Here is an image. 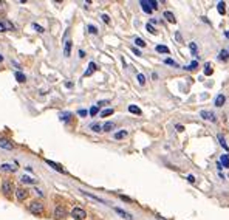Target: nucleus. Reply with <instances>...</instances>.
I'll return each mask as SVG.
<instances>
[{
  "instance_id": "f257e3e1",
  "label": "nucleus",
  "mask_w": 229,
  "mask_h": 220,
  "mask_svg": "<svg viewBox=\"0 0 229 220\" xmlns=\"http://www.w3.org/2000/svg\"><path fill=\"white\" fill-rule=\"evenodd\" d=\"M28 209H30L31 214L40 215V214H43V203L42 201H39V200H34V201H31V203L28 205Z\"/></svg>"
},
{
  "instance_id": "f03ea898",
  "label": "nucleus",
  "mask_w": 229,
  "mask_h": 220,
  "mask_svg": "<svg viewBox=\"0 0 229 220\" xmlns=\"http://www.w3.org/2000/svg\"><path fill=\"white\" fill-rule=\"evenodd\" d=\"M70 215L74 220H85V219H87V212H85V209L79 208V206H76V208L71 209V214Z\"/></svg>"
},
{
  "instance_id": "7ed1b4c3",
  "label": "nucleus",
  "mask_w": 229,
  "mask_h": 220,
  "mask_svg": "<svg viewBox=\"0 0 229 220\" xmlns=\"http://www.w3.org/2000/svg\"><path fill=\"white\" fill-rule=\"evenodd\" d=\"M200 116L206 121H210V123H217V116H215L214 112H209V110H201L200 112Z\"/></svg>"
},
{
  "instance_id": "20e7f679",
  "label": "nucleus",
  "mask_w": 229,
  "mask_h": 220,
  "mask_svg": "<svg viewBox=\"0 0 229 220\" xmlns=\"http://www.w3.org/2000/svg\"><path fill=\"white\" fill-rule=\"evenodd\" d=\"M12 189H14V185H12L11 181L5 180V181L2 183V192H3V194H5V195H10Z\"/></svg>"
},
{
  "instance_id": "39448f33",
  "label": "nucleus",
  "mask_w": 229,
  "mask_h": 220,
  "mask_svg": "<svg viewBox=\"0 0 229 220\" xmlns=\"http://www.w3.org/2000/svg\"><path fill=\"white\" fill-rule=\"evenodd\" d=\"M45 163H47L48 166H51L54 170H57V172H61V174H67V170L62 168L61 164H57V163H54V161H51V160H45Z\"/></svg>"
},
{
  "instance_id": "423d86ee",
  "label": "nucleus",
  "mask_w": 229,
  "mask_h": 220,
  "mask_svg": "<svg viewBox=\"0 0 229 220\" xmlns=\"http://www.w3.org/2000/svg\"><path fill=\"white\" fill-rule=\"evenodd\" d=\"M0 147H2V149H6V150H12L14 149V144H12L10 140H6V138H0Z\"/></svg>"
},
{
  "instance_id": "0eeeda50",
  "label": "nucleus",
  "mask_w": 229,
  "mask_h": 220,
  "mask_svg": "<svg viewBox=\"0 0 229 220\" xmlns=\"http://www.w3.org/2000/svg\"><path fill=\"white\" fill-rule=\"evenodd\" d=\"M16 197L19 201H23L26 197H28V191L23 189V188H19V189H16Z\"/></svg>"
},
{
  "instance_id": "6e6552de",
  "label": "nucleus",
  "mask_w": 229,
  "mask_h": 220,
  "mask_svg": "<svg viewBox=\"0 0 229 220\" xmlns=\"http://www.w3.org/2000/svg\"><path fill=\"white\" fill-rule=\"evenodd\" d=\"M65 215H67V211H65L64 206H56V209H54V217H57V219H64Z\"/></svg>"
},
{
  "instance_id": "1a4fd4ad",
  "label": "nucleus",
  "mask_w": 229,
  "mask_h": 220,
  "mask_svg": "<svg viewBox=\"0 0 229 220\" xmlns=\"http://www.w3.org/2000/svg\"><path fill=\"white\" fill-rule=\"evenodd\" d=\"M115 211H116V212H118L122 219H125V220H133V215L129 214L127 211H124V209H121V208H115Z\"/></svg>"
},
{
  "instance_id": "9d476101",
  "label": "nucleus",
  "mask_w": 229,
  "mask_h": 220,
  "mask_svg": "<svg viewBox=\"0 0 229 220\" xmlns=\"http://www.w3.org/2000/svg\"><path fill=\"white\" fill-rule=\"evenodd\" d=\"M0 169L5 170V172H16V170H17V166H12V164H10V163H3L2 166H0Z\"/></svg>"
},
{
  "instance_id": "9b49d317",
  "label": "nucleus",
  "mask_w": 229,
  "mask_h": 220,
  "mask_svg": "<svg viewBox=\"0 0 229 220\" xmlns=\"http://www.w3.org/2000/svg\"><path fill=\"white\" fill-rule=\"evenodd\" d=\"M96 70H98V65L95 64V62H90V64H88V68H87V71L84 73V76H91Z\"/></svg>"
},
{
  "instance_id": "f8f14e48",
  "label": "nucleus",
  "mask_w": 229,
  "mask_h": 220,
  "mask_svg": "<svg viewBox=\"0 0 229 220\" xmlns=\"http://www.w3.org/2000/svg\"><path fill=\"white\" fill-rule=\"evenodd\" d=\"M224 102H226V96H224V95H217V98H215V106H217V107H223Z\"/></svg>"
},
{
  "instance_id": "ddd939ff",
  "label": "nucleus",
  "mask_w": 229,
  "mask_h": 220,
  "mask_svg": "<svg viewBox=\"0 0 229 220\" xmlns=\"http://www.w3.org/2000/svg\"><path fill=\"white\" fill-rule=\"evenodd\" d=\"M140 5H141V8H142V11H144V12H147V14H150V12H152V8H150V5H149L147 0H141Z\"/></svg>"
},
{
  "instance_id": "4468645a",
  "label": "nucleus",
  "mask_w": 229,
  "mask_h": 220,
  "mask_svg": "<svg viewBox=\"0 0 229 220\" xmlns=\"http://www.w3.org/2000/svg\"><path fill=\"white\" fill-rule=\"evenodd\" d=\"M71 45H73L71 40H67V42H65V47H64V56L65 57H68L71 54Z\"/></svg>"
},
{
  "instance_id": "2eb2a0df",
  "label": "nucleus",
  "mask_w": 229,
  "mask_h": 220,
  "mask_svg": "<svg viewBox=\"0 0 229 220\" xmlns=\"http://www.w3.org/2000/svg\"><path fill=\"white\" fill-rule=\"evenodd\" d=\"M164 19L169 20L170 23H177V19H175L173 12H170V11H164Z\"/></svg>"
},
{
  "instance_id": "dca6fc26",
  "label": "nucleus",
  "mask_w": 229,
  "mask_h": 220,
  "mask_svg": "<svg viewBox=\"0 0 229 220\" xmlns=\"http://www.w3.org/2000/svg\"><path fill=\"white\" fill-rule=\"evenodd\" d=\"M115 127H116L115 123H111V121H107V123L102 126V130H104V132H111V130H113Z\"/></svg>"
},
{
  "instance_id": "f3484780",
  "label": "nucleus",
  "mask_w": 229,
  "mask_h": 220,
  "mask_svg": "<svg viewBox=\"0 0 229 220\" xmlns=\"http://www.w3.org/2000/svg\"><path fill=\"white\" fill-rule=\"evenodd\" d=\"M217 138H218V141H220V144H221L223 149H224V150H229V146H228V143H226V140H224V137L221 135V133H218Z\"/></svg>"
},
{
  "instance_id": "a211bd4d",
  "label": "nucleus",
  "mask_w": 229,
  "mask_h": 220,
  "mask_svg": "<svg viewBox=\"0 0 229 220\" xmlns=\"http://www.w3.org/2000/svg\"><path fill=\"white\" fill-rule=\"evenodd\" d=\"M129 112H130V113H133V115H141V113H142L140 107H138V106H133V104L129 106Z\"/></svg>"
},
{
  "instance_id": "6ab92c4d",
  "label": "nucleus",
  "mask_w": 229,
  "mask_h": 220,
  "mask_svg": "<svg viewBox=\"0 0 229 220\" xmlns=\"http://www.w3.org/2000/svg\"><path fill=\"white\" fill-rule=\"evenodd\" d=\"M220 163H221V166L223 168H229V155H221L220 157Z\"/></svg>"
},
{
  "instance_id": "aec40b11",
  "label": "nucleus",
  "mask_w": 229,
  "mask_h": 220,
  "mask_svg": "<svg viewBox=\"0 0 229 220\" xmlns=\"http://www.w3.org/2000/svg\"><path fill=\"white\" fill-rule=\"evenodd\" d=\"M20 181H22V183H28V185H34V183H36L34 178L28 177V175H22V177H20Z\"/></svg>"
},
{
  "instance_id": "412c9836",
  "label": "nucleus",
  "mask_w": 229,
  "mask_h": 220,
  "mask_svg": "<svg viewBox=\"0 0 229 220\" xmlns=\"http://www.w3.org/2000/svg\"><path fill=\"white\" fill-rule=\"evenodd\" d=\"M127 135H129L127 130H119V132H116L113 137H115V140H122V138H125Z\"/></svg>"
},
{
  "instance_id": "4be33fe9",
  "label": "nucleus",
  "mask_w": 229,
  "mask_h": 220,
  "mask_svg": "<svg viewBox=\"0 0 229 220\" xmlns=\"http://www.w3.org/2000/svg\"><path fill=\"white\" fill-rule=\"evenodd\" d=\"M155 50L158 51V53H163V54H169V53H170V50L166 45H156Z\"/></svg>"
},
{
  "instance_id": "5701e85b",
  "label": "nucleus",
  "mask_w": 229,
  "mask_h": 220,
  "mask_svg": "<svg viewBox=\"0 0 229 220\" xmlns=\"http://www.w3.org/2000/svg\"><path fill=\"white\" fill-rule=\"evenodd\" d=\"M218 59H220V61H228V59H229V51H228V50H221V51H220Z\"/></svg>"
},
{
  "instance_id": "b1692460",
  "label": "nucleus",
  "mask_w": 229,
  "mask_h": 220,
  "mask_svg": "<svg viewBox=\"0 0 229 220\" xmlns=\"http://www.w3.org/2000/svg\"><path fill=\"white\" fill-rule=\"evenodd\" d=\"M14 76H16V79L19 81V82H25V81H26V76L23 73H20V71H16Z\"/></svg>"
},
{
  "instance_id": "393cba45",
  "label": "nucleus",
  "mask_w": 229,
  "mask_h": 220,
  "mask_svg": "<svg viewBox=\"0 0 229 220\" xmlns=\"http://www.w3.org/2000/svg\"><path fill=\"white\" fill-rule=\"evenodd\" d=\"M82 194L90 197V199H93V200H96V201H99V203H104V200H102V199H99V197H96V195H93V194H88L87 191H82Z\"/></svg>"
},
{
  "instance_id": "a878e982",
  "label": "nucleus",
  "mask_w": 229,
  "mask_h": 220,
  "mask_svg": "<svg viewBox=\"0 0 229 220\" xmlns=\"http://www.w3.org/2000/svg\"><path fill=\"white\" fill-rule=\"evenodd\" d=\"M224 5H226L224 2H218V3H217V10H218V12H220L221 16L226 12V10H224Z\"/></svg>"
},
{
  "instance_id": "bb28decb",
  "label": "nucleus",
  "mask_w": 229,
  "mask_h": 220,
  "mask_svg": "<svg viewBox=\"0 0 229 220\" xmlns=\"http://www.w3.org/2000/svg\"><path fill=\"white\" fill-rule=\"evenodd\" d=\"M90 129L93 130V132H96V133H99L101 130H102V126L101 124H98V123H95V124H91L90 126Z\"/></svg>"
},
{
  "instance_id": "cd10ccee",
  "label": "nucleus",
  "mask_w": 229,
  "mask_h": 220,
  "mask_svg": "<svg viewBox=\"0 0 229 220\" xmlns=\"http://www.w3.org/2000/svg\"><path fill=\"white\" fill-rule=\"evenodd\" d=\"M135 43H136L138 47H142V48H144V47L147 45V43H146V40H144V39H141V37H135Z\"/></svg>"
},
{
  "instance_id": "c85d7f7f",
  "label": "nucleus",
  "mask_w": 229,
  "mask_h": 220,
  "mask_svg": "<svg viewBox=\"0 0 229 220\" xmlns=\"http://www.w3.org/2000/svg\"><path fill=\"white\" fill-rule=\"evenodd\" d=\"M98 112H99V107H98V106H93V107H90L88 113L91 115V116H96V115H98Z\"/></svg>"
},
{
  "instance_id": "c756f323",
  "label": "nucleus",
  "mask_w": 229,
  "mask_h": 220,
  "mask_svg": "<svg viewBox=\"0 0 229 220\" xmlns=\"http://www.w3.org/2000/svg\"><path fill=\"white\" fill-rule=\"evenodd\" d=\"M204 74H206V76H210V74H212V67H210L209 62L204 65Z\"/></svg>"
},
{
  "instance_id": "7c9ffc66",
  "label": "nucleus",
  "mask_w": 229,
  "mask_h": 220,
  "mask_svg": "<svg viewBox=\"0 0 229 220\" xmlns=\"http://www.w3.org/2000/svg\"><path fill=\"white\" fill-rule=\"evenodd\" d=\"M113 112H115L113 109H105V110H102V112H101V116H104V118H105V116L113 115Z\"/></svg>"
},
{
  "instance_id": "2f4dec72",
  "label": "nucleus",
  "mask_w": 229,
  "mask_h": 220,
  "mask_svg": "<svg viewBox=\"0 0 229 220\" xmlns=\"http://www.w3.org/2000/svg\"><path fill=\"white\" fill-rule=\"evenodd\" d=\"M59 116H61V121H68L70 116H71V113H70V112H64V113H61Z\"/></svg>"
},
{
  "instance_id": "473e14b6",
  "label": "nucleus",
  "mask_w": 229,
  "mask_h": 220,
  "mask_svg": "<svg viewBox=\"0 0 229 220\" xmlns=\"http://www.w3.org/2000/svg\"><path fill=\"white\" fill-rule=\"evenodd\" d=\"M197 65H198V62L194 61V62H190L189 65H186L184 68H186V70H195V68H197Z\"/></svg>"
},
{
  "instance_id": "72a5a7b5",
  "label": "nucleus",
  "mask_w": 229,
  "mask_h": 220,
  "mask_svg": "<svg viewBox=\"0 0 229 220\" xmlns=\"http://www.w3.org/2000/svg\"><path fill=\"white\" fill-rule=\"evenodd\" d=\"M136 79H138V82H140L141 85H144V84H146V76L142 74V73L138 74V76H136Z\"/></svg>"
},
{
  "instance_id": "f704fd0d",
  "label": "nucleus",
  "mask_w": 229,
  "mask_h": 220,
  "mask_svg": "<svg viewBox=\"0 0 229 220\" xmlns=\"http://www.w3.org/2000/svg\"><path fill=\"white\" fill-rule=\"evenodd\" d=\"M146 30L149 31L150 34H156V30L153 28V25H152V23H147V25H146Z\"/></svg>"
},
{
  "instance_id": "c9c22d12",
  "label": "nucleus",
  "mask_w": 229,
  "mask_h": 220,
  "mask_svg": "<svg viewBox=\"0 0 229 220\" xmlns=\"http://www.w3.org/2000/svg\"><path fill=\"white\" fill-rule=\"evenodd\" d=\"M189 50H190L192 54H197V43L195 42H190L189 43Z\"/></svg>"
},
{
  "instance_id": "e433bc0d",
  "label": "nucleus",
  "mask_w": 229,
  "mask_h": 220,
  "mask_svg": "<svg viewBox=\"0 0 229 220\" xmlns=\"http://www.w3.org/2000/svg\"><path fill=\"white\" fill-rule=\"evenodd\" d=\"M164 64L166 65H172V67H178L177 62H175L173 59H169V57H167V59H164Z\"/></svg>"
},
{
  "instance_id": "4c0bfd02",
  "label": "nucleus",
  "mask_w": 229,
  "mask_h": 220,
  "mask_svg": "<svg viewBox=\"0 0 229 220\" xmlns=\"http://www.w3.org/2000/svg\"><path fill=\"white\" fill-rule=\"evenodd\" d=\"M87 28H88V33L90 34H98V28H96L95 25H88Z\"/></svg>"
},
{
  "instance_id": "58836bf2",
  "label": "nucleus",
  "mask_w": 229,
  "mask_h": 220,
  "mask_svg": "<svg viewBox=\"0 0 229 220\" xmlns=\"http://www.w3.org/2000/svg\"><path fill=\"white\" fill-rule=\"evenodd\" d=\"M147 2H149L152 10H156V8H158V2H156V0H147Z\"/></svg>"
},
{
  "instance_id": "ea45409f",
  "label": "nucleus",
  "mask_w": 229,
  "mask_h": 220,
  "mask_svg": "<svg viewBox=\"0 0 229 220\" xmlns=\"http://www.w3.org/2000/svg\"><path fill=\"white\" fill-rule=\"evenodd\" d=\"M33 28H34L36 31H37V33H43V31H45V30L42 28V26H40V25H37V23H33Z\"/></svg>"
},
{
  "instance_id": "a19ab883",
  "label": "nucleus",
  "mask_w": 229,
  "mask_h": 220,
  "mask_svg": "<svg viewBox=\"0 0 229 220\" xmlns=\"http://www.w3.org/2000/svg\"><path fill=\"white\" fill-rule=\"evenodd\" d=\"M101 19H102V22H105V23H110V17L107 16V14H102Z\"/></svg>"
},
{
  "instance_id": "79ce46f5",
  "label": "nucleus",
  "mask_w": 229,
  "mask_h": 220,
  "mask_svg": "<svg viewBox=\"0 0 229 220\" xmlns=\"http://www.w3.org/2000/svg\"><path fill=\"white\" fill-rule=\"evenodd\" d=\"M0 31H6V25H5V20H0Z\"/></svg>"
},
{
  "instance_id": "37998d69",
  "label": "nucleus",
  "mask_w": 229,
  "mask_h": 220,
  "mask_svg": "<svg viewBox=\"0 0 229 220\" xmlns=\"http://www.w3.org/2000/svg\"><path fill=\"white\" fill-rule=\"evenodd\" d=\"M119 199H121V200H124V201H129V203H132V199H130V197H125V195H119Z\"/></svg>"
},
{
  "instance_id": "c03bdc74",
  "label": "nucleus",
  "mask_w": 229,
  "mask_h": 220,
  "mask_svg": "<svg viewBox=\"0 0 229 220\" xmlns=\"http://www.w3.org/2000/svg\"><path fill=\"white\" fill-rule=\"evenodd\" d=\"M175 129H177L178 132H183V130H184V126H183V124H177V126H175Z\"/></svg>"
},
{
  "instance_id": "a18cd8bd",
  "label": "nucleus",
  "mask_w": 229,
  "mask_h": 220,
  "mask_svg": "<svg viewBox=\"0 0 229 220\" xmlns=\"http://www.w3.org/2000/svg\"><path fill=\"white\" fill-rule=\"evenodd\" d=\"M87 113H88L87 110H78V115L79 116H87Z\"/></svg>"
},
{
  "instance_id": "49530a36",
  "label": "nucleus",
  "mask_w": 229,
  "mask_h": 220,
  "mask_svg": "<svg viewBox=\"0 0 229 220\" xmlns=\"http://www.w3.org/2000/svg\"><path fill=\"white\" fill-rule=\"evenodd\" d=\"M187 181H189V183H195V177H194V175H187Z\"/></svg>"
},
{
  "instance_id": "de8ad7c7",
  "label": "nucleus",
  "mask_w": 229,
  "mask_h": 220,
  "mask_svg": "<svg viewBox=\"0 0 229 220\" xmlns=\"http://www.w3.org/2000/svg\"><path fill=\"white\" fill-rule=\"evenodd\" d=\"M132 51H133V53H135V54H136V56H141V51L138 50V48H135V47H133V48H132Z\"/></svg>"
},
{
  "instance_id": "09e8293b",
  "label": "nucleus",
  "mask_w": 229,
  "mask_h": 220,
  "mask_svg": "<svg viewBox=\"0 0 229 220\" xmlns=\"http://www.w3.org/2000/svg\"><path fill=\"white\" fill-rule=\"evenodd\" d=\"M105 104H109V101H99V102H98V107H102V106H105Z\"/></svg>"
},
{
  "instance_id": "8fccbe9b",
  "label": "nucleus",
  "mask_w": 229,
  "mask_h": 220,
  "mask_svg": "<svg viewBox=\"0 0 229 220\" xmlns=\"http://www.w3.org/2000/svg\"><path fill=\"white\" fill-rule=\"evenodd\" d=\"M175 39H177L178 42H181V40H183V37H181V34H179V33H177V34H175Z\"/></svg>"
},
{
  "instance_id": "3c124183",
  "label": "nucleus",
  "mask_w": 229,
  "mask_h": 220,
  "mask_svg": "<svg viewBox=\"0 0 229 220\" xmlns=\"http://www.w3.org/2000/svg\"><path fill=\"white\" fill-rule=\"evenodd\" d=\"M79 57H85V51L84 50H79Z\"/></svg>"
},
{
  "instance_id": "603ef678",
  "label": "nucleus",
  "mask_w": 229,
  "mask_h": 220,
  "mask_svg": "<svg viewBox=\"0 0 229 220\" xmlns=\"http://www.w3.org/2000/svg\"><path fill=\"white\" fill-rule=\"evenodd\" d=\"M217 168H218V170H221V169H223V166H221V163H220V161L217 163Z\"/></svg>"
},
{
  "instance_id": "864d4df0",
  "label": "nucleus",
  "mask_w": 229,
  "mask_h": 220,
  "mask_svg": "<svg viewBox=\"0 0 229 220\" xmlns=\"http://www.w3.org/2000/svg\"><path fill=\"white\" fill-rule=\"evenodd\" d=\"M156 78H158V74H156V73H152V79H153V81H155Z\"/></svg>"
},
{
  "instance_id": "5fc2aeb1",
  "label": "nucleus",
  "mask_w": 229,
  "mask_h": 220,
  "mask_svg": "<svg viewBox=\"0 0 229 220\" xmlns=\"http://www.w3.org/2000/svg\"><path fill=\"white\" fill-rule=\"evenodd\" d=\"M224 34H226V37H229V31H226V33H224Z\"/></svg>"
},
{
  "instance_id": "6e6d98bb",
  "label": "nucleus",
  "mask_w": 229,
  "mask_h": 220,
  "mask_svg": "<svg viewBox=\"0 0 229 220\" xmlns=\"http://www.w3.org/2000/svg\"><path fill=\"white\" fill-rule=\"evenodd\" d=\"M2 61H3V56H2V54H0V62H2Z\"/></svg>"
}]
</instances>
